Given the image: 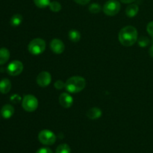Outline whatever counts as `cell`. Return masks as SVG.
I'll return each mask as SVG.
<instances>
[{
	"label": "cell",
	"instance_id": "24",
	"mask_svg": "<svg viewBox=\"0 0 153 153\" xmlns=\"http://www.w3.org/2000/svg\"><path fill=\"white\" fill-rule=\"evenodd\" d=\"M146 31H147L148 34L150 35V37L153 39V21H151L148 23L147 26H146Z\"/></svg>",
	"mask_w": 153,
	"mask_h": 153
},
{
	"label": "cell",
	"instance_id": "23",
	"mask_svg": "<svg viewBox=\"0 0 153 153\" xmlns=\"http://www.w3.org/2000/svg\"><path fill=\"white\" fill-rule=\"evenodd\" d=\"M55 88L57 90H61L65 88V83L61 80H58L55 82Z\"/></svg>",
	"mask_w": 153,
	"mask_h": 153
},
{
	"label": "cell",
	"instance_id": "26",
	"mask_svg": "<svg viewBox=\"0 0 153 153\" xmlns=\"http://www.w3.org/2000/svg\"><path fill=\"white\" fill-rule=\"evenodd\" d=\"M36 153H53V152H52V151L49 148L43 147V148H40V149H39L36 152Z\"/></svg>",
	"mask_w": 153,
	"mask_h": 153
},
{
	"label": "cell",
	"instance_id": "1",
	"mask_svg": "<svg viewBox=\"0 0 153 153\" xmlns=\"http://www.w3.org/2000/svg\"><path fill=\"white\" fill-rule=\"evenodd\" d=\"M137 29L134 26L127 25L120 31L118 39L123 46L128 47L133 46L137 41Z\"/></svg>",
	"mask_w": 153,
	"mask_h": 153
},
{
	"label": "cell",
	"instance_id": "27",
	"mask_svg": "<svg viewBox=\"0 0 153 153\" xmlns=\"http://www.w3.org/2000/svg\"><path fill=\"white\" fill-rule=\"evenodd\" d=\"M74 1L81 5H85V4H88L91 0H74Z\"/></svg>",
	"mask_w": 153,
	"mask_h": 153
},
{
	"label": "cell",
	"instance_id": "20",
	"mask_svg": "<svg viewBox=\"0 0 153 153\" xmlns=\"http://www.w3.org/2000/svg\"><path fill=\"white\" fill-rule=\"evenodd\" d=\"M34 2L37 7L40 8H44L50 4V0H34Z\"/></svg>",
	"mask_w": 153,
	"mask_h": 153
},
{
	"label": "cell",
	"instance_id": "6",
	"mask_svg": "<svg viewBox=\"0 0 153 153\" xmlns=\"http://www.w3.org/2000/svg\"><path fill=\"white\" fill-rule=\"evenodd\" d=\"M120 10V4L117 0H108L103 6V11L106 15L113 16Z\"/></svg>",
	"mask_w": 153,
	"mask_h": 153
},
{
	"label": "cell",
	"instance_id": "25",
	"mask_svg": "<svg viewBox=\"0 0 153 153\" xmlns=\"http://www.w3.org/2000/svg\"><path fill=\"white\" fill-rule=\"evenodd\" d=\"M20 100H21V97H19V95H17V94H14V95H13L11 97H10V101L13 102L14 103L19 102Z\"/></svg>",
	"mask_w": 153,
	"mask_h": 153
},
{
	"label": "cell",
	"instance_id": "11",
	"mask_svg": "<svg viewBox=\"0 0 153 153\" xmlns=\"http://www.w3.org/2000/svg\"><path fill=\"white\" fill-rule=\"evenodd\" d=\"M14 114V108L11 105H4L1 109V115L4 119H10Z\"/></svg>",
	"mask_w": 153,
	"mask_h": 153
},
{
	"label": "cell",
	"instance_id": "21",
	"mask_svg": "<svg viewBox=\"0 0 153 153\" xmlns=\"http://www.w3.org/2000/svg\"><path fill=\"white\" fill-rule=\"evenodd\" d=\"M137 43H138V45L140 46V47H146L148 46V45L150 43V40L148 37H140L139 40H137Z\"/></svg>",
	"mask_w": 153,
	"mask_h": 153
},
{
	"label": "cell",
	"instance_id": "9",
	"mask_svg": "<svg viewBox=\"0 0 153 153\" xmlns=\"http://www.w3.org/2000/svg\"><path fill=\"white\" fill-rule=\"evenodd\" d=\"M50 49L52 52L57 55L63 53L65 49V45L63 43L62 40L60 39H53L50 43Z\"/></svg>",
	"mask_w": 153,
	"mask_h": 153
},
{
	"label": "cell",
	"instance_id": "7",
	"mask_svg": "<svg viewBox=\"0 0 153 153\" xmlns=\"http://www.w3.org/2000/svg\"><path fill=\"white\" fill-rule=\"evenodd\" d=\"M23 64L19 61H13L8 64L7 72L10 76H16L20 74L23 70Z\"/></svg>",
	"mask_w": 153,
	"mask_h": 153
},
{
	"label": "cell",
	"instance_id": "16",
	"mask_svg": "<svg viewBox=\"0 0 153 153\" xmlns=\"http://www.w3.org/2000/svg\"><path fill=\"white\" fill-rule=\"evenodd\" d=\"M69 39L73 43H77L81 40V34L77 30H71L69 31Z\"/></svg>",
	"mask_w": 153,
	"mask_h": 153
},
{
	"label": "cell",
	"instance_id": "29",
	"mask_svg": "<svg viewBox=\"0 0 153 153\" xmlns=\"http://www.w3.org/2000/svg\"><path fill=\"white\" fill-rule=\"evenodd\" d=\"M149 54L152 58H153V43L149 49Z\"/></svg>",
	"mask_w": 153,
	"mask_h": 153
},
{
	"label": "cell",
	"instance_id": "18",
	"mask_svg": "<svg viewBox=\"0 0 153 153\" xmlns=\"http://www.w3.org/2000/svg\"><path fill=\"white\" fill-rule=\"evenodd\" d=\"M55 153H71V149L67 143H62L57 147Z\"/></svg>",
	"mask_w": 153,
	"mask_h": 153
},
{
	"label": "cell",
	"instance_id": "19",
	"mask_svg": "<svg viewBox=\"0 0 153 153\" xmlns=\"http://www.w3.org/2000/svg\"><path fill=\"white\" fill-rule=\"evenodd\" d=\"M49 7L52 12H59L61 10V4L57 1H51Z\"/></svg>",
	"mask_w": 153,
	"mask_h": 153
},
{
	"label": "cell",
	"instance_id": "13",
	"mask_svg": "<svg viewBox=\"0 0 153 153\" xmlns=\"http://www.w3.org/2000/svg\"><path fill=\"white\" fill-rule=\"evenodd\" d=\"M102 110L99 108L94 107L91 108L87 112V117L91 120H97L102 116Z\"/></svg>",
	"mask_w": 153,
	"mask_h": 153
},
{
	"label": "cell",
	"instance_id": "3",
	"mask_svg": "<svg viewBox=\"0 0 153 153\" xmlns=\"http://www.w3.org/2000/svg\"><path fill=\"white\" fill-rule=\"evenodd\" d=\"M28 52L34 55L43 53L46 49V42L41 38H35L31 40L28 46Z\"/></svg>",
	"mask_w": 153,
	"mask_h": 153
},
{
	"label": "cell",
	"instance_id": "17",
	"mask_svg": "<svg viewBox=\"0 0 153 153\" xmlns=\"http://www.w3.org/2000/svg\"><path fill=\"white\" fill-rule=\"evenodd\" d=\"M23 18L21 14H14L10 19V24L13 26H18L22 23Z\"/></svg>",
	"mask_w": 153,
	"mask_h": 153
},
{
	"label": "cell",
	"instance_id": "28",
	"mask_svg": "<svg viewBox=\"0 0 153 153\" xmlns=\"http://www.w3.org/2000/svg\"><path fill=\"white\" fill-rule=\"evenodd\" d=\"M120 1L123 3H126V4H131V3H132L135 0H120Z\"/></svg>",
	"mask_w": 153,
	"mask_h": 153
},
{
	"label": "cell",
	"instance_id": "14",
	"mask_svg": "<svg viewBox=\"0 0 153 153\" xmlns=\"http://www.w3.org/2000/svg\"><path fill=\"white\" fill-rule=\"evenodd\" d=\"M139 11V7L136 4H131L126 9V13L127 16L130 18H133L137 14Z\"/></svg>",
	"mask_w": 153,
	"mask_h": 153
},
{
	"label": "cell",
	"instance_id": "15",
	"mask_svg": "<svg viewBox=\"0 0 153 153\" xmlns=\"http://www.w3.org/2000/svg\"><path fill=\"white\" fill-rule=\"evenodd\" d=\"M10 58V52L6 48L0 49V65L4 64Z\"/></svg>",
	"mask_w": 153,
	"mask_h": 153
},
{
	"label": "cell",
	"instance_id": "10",
	"mask_svg": "<svg viewBox=\"0 0 153 153\" xmlns=\"http://www.w3.org/2000/svg\"><path fill=\"white\" fill-rule=\"evenodd\" d=\"M59 103L63 108H69L73 105V98L71 95L68 94V93H62L61 95L59 96Z\"/></svg>",
	"mask_w": 153,
	"mask_h": 153
},
{
	"label": "cell",
	"instance_id": "8",
	"mask_svg": "<svg viewBox=\"0 0 153 153\" xmlns=\"http://www.w3.org/2000/svg\"><path fill=\"white\" fill-rule=\"evenodd\" d=\"M37 83L41 88H46L48 85H50L52 82V76L49 72L43 71L38 74L37 76Z\"/></svg>",
	"mask_w": 153,
	"mask_h": 153
},
{
	"label": "cell",
	"instance_id": "22",
	"mask_svg": "<svg viewBox=\"0 0 153 153\" xmlns=\"http://www.w3.org/2000/svg\"><path fill=\"white\" fill-rule=\"evenodd\" d=\"M89 11L92 13H98L101 10V6L98 3H93L89 6Z\"/></svg>",
	"mask_w": 153,
	"mask_h": 153
},
{
	"label": "cell",
	"instance_id": "4",
	"mask_svg": "<svg viewBox=\"0 0 153 153\" xmlns=\"http://www.w3.org/2000/svg\"><path fill=\"white\" fill-rule=\"evenodd\" d=\"M22 108L27 112H33L38 107V100L34 96L28 94L22 100Z\"/></svg>",
	"mask_w": 153,
	"mask_h": 153
},
{
	"label": "cell",
	"instance_id": "5",
	"mask_svg": "<svg viewBox=\"0 0 153 153\" xmlns=\"http://www.w3.org/2000/svg\"><path fill=\"white\" fill-rule=\"evenodd\" d=\"M38 140L43 145L50 146L56 141V135L50 130L43 129L39 132Z\"/></svg>",
	"mask_w": 153,
	"mask_h": 153
},
{
	"label": "cell",
	"instance_id": "2",
	"mask_svg": "<svg viewBox=\"0 0 153 153\" xmlns=\"http://www.w3.org/2000/svg\"><path fill=\"white\" fill-rule=\"evenodd\" d=\"M86 86V81L81 76H73L65 82V89L71 94L79 93L85 89Z\"/></svg>",
	"mask_w": 153,
	"mask_h": 153
},
{
	"label": "cell",
	"instance_id": "12",
	"mask_svg": "<svg viewBox=\"0 0 153 153\" xmlns=\"http://www.w3.org/2000/svg\"><path fill=\"white\" fill-rule=\"evenodd\" d=\"M11 89V83L7 79H3L0 81V93L6 94Z\"/></svg>",
	"mask_w": 153,
	"mask_h": 153
}]
</instances>
